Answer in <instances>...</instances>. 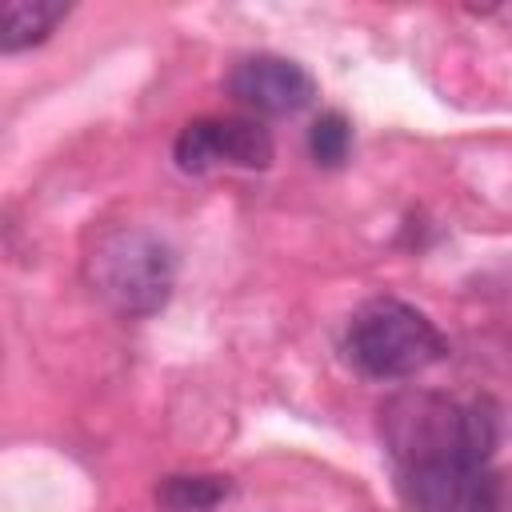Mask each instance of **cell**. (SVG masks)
Returning <instances> with one entry per match:
<instances>
[{
    "label": "cell",
    "mask_w": 512,
    "mask_h": 512,
    "mask_svg": "<svg viewBox=\"0 0 512 512\" xmlns=\"http://www.w3.org/2000/svg\"><path fill=\"white\" fill-rule=\"evenodd\" d=\"M352 152V124L344 112H320L308 128V156L320 168H340Z\"/></svg>",
    "instance_id": "cell-9"
},
{
    "label": "cell",
    "mask_w": 512,
    "mask_h": 512,
    "mask_svg": "<svg viewBox=\"0 0 512 512\" xmlns=\"http://www.w3.org/2000/svg\"><path fill=\"white\" fill-rule=\"evenodd\" d=\"M88 280L120 316H152L172 296L176 256L148 228H112L88 252Z\"/></svg>",
    "instance_id": "cell-3"
},
{
    "label": "cell",
    "mask_w": 512,
    "mask_h": 512,
    "mask_svg": "<svg viewBox=\"0 0 512 512\" xmlns=\"http://www.w3.org/2000/svg\"><path fill=\"white\" fill-rule=\"evenodd\" d=\"M68 12L72 8L60 4V0H4V12H0V48L4 52H24L32 44H44Z\"/></svg>",
    "instance_id": "cell-7"
},
{
    "label": "cell",
    "mask_w": 512,
    "mask_h": 512,
    "mask_svg": "<svg viewBox=\"0 0 512 512\" xmlns=\"http://www.w3.org/2000/svg\"><path fill=\"white\" fill-rule=\"evenodd\" d=\"M380 440L396 468L488 464L500 440V416L484 396L404 388L380 404Z\"/></svg>",
    "instance_id": "cell-1"
},
{
    "label": "cell",
    "mask_w": 512,
    "mask_h": 512,
    "mask_svg": "<svg viewBox=\"0 0 512 512\" xmlns=\"http://www.w3.org/2000/svg\"><path fill=\"white\" fill-rule=\"evenodd\" d=\"M272 136L264 124L248 116H200L188 120L172 144V156L184 172H208L216 164L232 168H268L272 164Z\"/></svg>",
    "instance_id": "cell-5"
},
{
    "label": "cell",
    "mask_w": 512,
    "mask_h": 512,
    "mask_svg": "<svg viewBox=\"0 0 512 512\" xmlns=\"http://www.w3.org/2000/svg\"><path fill=\"white\" fill-rule=\"evenodd\" d=\"M228 96L240 100L244 108L260 112V116H292V112L312 104L316 80L304 64H296L288 56L260 52V56H244L232 64Z\"/></svg>",
    "instance_id": "cell-6"
},
{
    "label": "cell",
    "mask_w": 512,
    "mask_h": 512,
    "mask_svg": "<svg viewBox=\"0 0 512 512\" xmlns=\"http://www.w3.org/2000/svg\"><path fill=\"white\" fill-rule=\"evenodd\" d=\"M348 360L376 380H404L448 356L440 328L412 304L396 296H376L360 304L344 328Z\"/></svg>",
    "instance_id": "cell-2"
},
{
    "label": "cell",
    "mask_w": 512,
    "mask_h": 512,
    "mask_svg": "<svg viewBox=\"0 0 512 512\" xmlns=\"http://www.w3.org/2000/svg\"><path fill=\"white\" fill-rule=\"evenodd\" d=\"M232 496V480L220 472H172L156 484L160 512H216Z\"/></svg>",
    "instance_id": "cell-8"
},
{
    "label": "cell",
    "mask_w": 512,
    "mask_h": 512,
    "mask_svg": "<svg viewBox=\"0 0 512 512\" xmlns=\"http://www.w3.org/2000/svg\"><path fill=\"white\" fill-rule=\"evenodd\" d=\"M396 492L408 512H500L504 508V484L488 464L396 468Z\"/></svg>",
    "instance_id": "cell-4"
}]
</instances>
